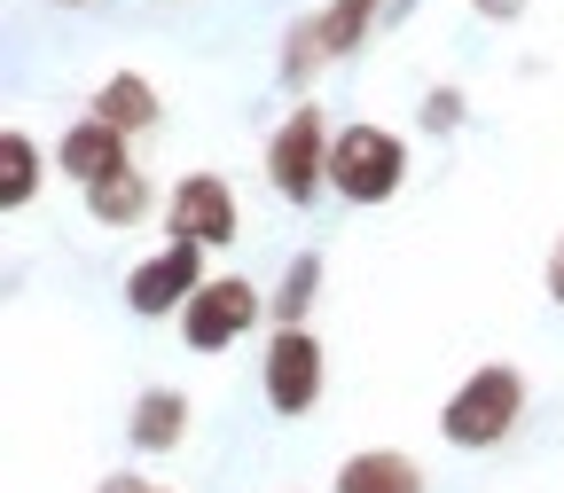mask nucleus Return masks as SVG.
I'll return each mask as SVG.
<instances>
[{
	"instance_id": "obj_1",
	"label": "nucleus",
	"mask_w": 564,
	"mask_h": 493,
	"mask_svg": "<svg viewBox=\"0 0 564 493\" xmlns=\"http://www.w3.org/2000/svg\"><path fill=\"white\" fill-rule=\"evenodd\" d=\"M518 415H525V376H518L510 361H486V369H470V376L447 392L440 439L463 447V454H486V447H502V439L518 431Z\"/></svg>"
},
{
	"instance_id": "obj_2",
	"label": "nucleus",
	"mask_w": 564,
	"mask_h": 493,
	"mask_svg": "<svg viewBox=\"0 0 564 493\" xmlns=\"http://www.w3.org/2000/svg\"><path fill=\"white\" fill-rule=\"evenodd\" d=\"M408 180V141L384 125H345L329 141V188L345 204H392Z\"/></svg>"
},
{
	"instance_id": "obj_3",
	"label": "nucleus",
	"mask_w": 564,
	"mask_h": 493,
	"mask_svg": "<svg viewBox=\"0 0 564 493\" xmlns=\"http://www.w3.org/2000/svg\"><path fill=\"white\" fill-rule=\"evenodd\" d=\"M329 118H322V102H299L291 118L274 125V141H267V188L282 196V204H314L322 188H329Z\"/></svg>"
},
{
	"instance_id": "obj_4",
	"label": "nucleus",
	"mask_w": 564,
	"mask_h": 493,
	"mask_svg": "<svg viewBox=\"0 0 564 493\" xmlns=\"http://www.w3.org/2000/svg\"><path fill=\"white\" fill-rule=\"evenodd\" d=\"M377 9H384V0H329L322 17H299V24H291V40H282V79H291V87H306L322 63L352 55V47L369 40Z\"/></svg>"
},
{
	"instance_id": "obj_5",
	"label": "nucleus",
	"mask_w": 564,
	"mask_h": 493,
	"mask_svg": "<svg viewBox=\"0 0 564 493\" xmlns=\"http://www.w3.org/2000/svg\"><path fill=\"white\" fill-rule=\"evenodd\" d=\"M165 228H173V243L212 251V243H236L243 235V204H236V188L220 173H188L173 188V204H165Z\"/></svg>"
},
{
	"instance_id": "obj_6",
	"label": "nucleus",
	"mask_w": 564,
	"mask_h": 493,
	"mask_svg": "<svg viewBox=\"0 0 564 493\" xmlns=\"http://www.w3.org/2000/svg\"><path fill=\"white\" fill-rule=\"evenodd\" d=\"M259 314H267V298L251 291V282H243V274H220V282H204V291L181 306V337H188L196 352H228Z\"/></svg>"
},
{
	"instance_id": "obj_7",
	"label": "nucleus",
	"mask_w": 564,
	"mask_h": 493,
	"mask_svg": "<svg viewBox=\"0 0 564 493\" xmlns=\"http://www.w3.org/2000/svg\"><path fill=\"white\" fill-rule=\"evenodd\" d=\"M259 392H267L274 415H306L322 399V344L306 329H274L267 361H259Z\"/></svg>"
},
{
	"instance_id": "obj_8",
	"label": "nucleus",
	"mask_w": 564,
	"mask_h": 493,
	"mask_svg": "<svg viewBox=\"0 0 564 493\" xmlns=\"http://www.w3.org/2000/svg\"><path fill=\"white\" fill-rule=\"evenodd\" d=\"M196 291H204V251H196V243H165L158 259H141V266L126 274V306H133L141 321L181 314Z\"/></svg>"
},
{
	"instance_id": "obj_9",
	"label": "nucleus",
	"mask_w": 564,
	"mask_h": 493,
	"mask_svg": "<svg viewBox=\"0 0 564 493\" xmlns=\"http://www.w3.org/2000/svg\"><path fill=\"white\" fill-rule=\"evenodd\" d=\"M55 165L79 180V188H102L110 173H126L133 157H126V133L118 125H102V118H79L63 141H55Z\"/></svg>"
},
{
	"instance_id": "obj_10",
	"label": "nucleus",
	"mask_w": 564,
	"mask_h": 493,
	"mask_svg": "<svg viewBox=\"0 0 564 493\" xmlns=\"http://www.w3.org/2000/svg\"><path fill=\"white\" fill-rule=\"evenodd\" d=\"M329 493H432L423 485V462L400 447H369V454H345Z\"/></svg>"
},
{
	"instance_id": "obj_11",
	"label": "nucleus",
	"mask_w": 564,
	"mask_h": 493,
	"mask_svg": "<svg viewBox=\"0 0 564 493\" xmlns=\"http://www.w3.org/2000/svg\"><path fill=\"white\" fill-rule=\"evenodd\" d=\"M87 118H102L118 133H150L165 118V102H158V87L141 79V70H110V79L95 87V102H87Z\"/></svg>"
},
{
	"instance_id": "obj_12",
	"label": "nucleus",
	"mask_w": 564,
	"mask_h": 493,
	"mask_svg": "<svg viewBox=\"0 0 564 493\" xmlns=\"http://www.w3.org/2000/svg\"><path fill=\"white\" fill-rule=\"evenodd\" d=\"M126 439H133L141 454H173V447L188 439V399H181L173 384L141 392V399H133V415H126Z\"/></svg>"
},
{
	"instance_id": "obj_13",
	"label": "nucleus",
	"mask_w": 564,
	"mask_h": 493,
	"mask_svg": "<svg viewBox=\"0 0 564 493\" xmlns=\"http://www.w3.org/2000/svg\"><path fill=\"white\" fill-rule=\"evenodd\" d=\"M40 180H47L40 141H32L24 125H9V133H0V211H24V204L40 196Z\"/></svg>"
},
{
	"instance_id": "obj_14",
	"label": "nucleus",
	"mask_w": 564,
	"mask_h": 493,
	"mask_svg": "<svg viewBox=\"0 0 564 493\" xmlns=\"http://www.w3.org/2000/svg\"><path fill=\"white\" fill-rule=\"evenodd\" d=\"M87 211H95V220H102V228H133V220H141V211H150V173H141V165H126V173H110L102 188H87Z\"/></svg>"
},
{
	"instance_id": "obj_15",
	"label": "nucleus",
	"mask_w": 564,
	"mask_h": 493,
	"mask_svg": "<svg viewBox=\"0 0 564 493\" xmlns=\"http://www.w3.org/2000/svg\"><path fill=\"white\" fill-rule=\"evenodd\" d=\"M314 291H322V251H299V259H291V274H282V291L267 298L274 329H306V306H314Z\"/></svg>"
},
{
	"instance_id": "obj_16",
	"label": "nucleus",
	"mask_w": 564,
	"mask_h": 493,
	"mask_svg": "<svg viewBox=\"0 0 564 493\" xmlns=\"http://www.w3.org/2000/svg\"><path fill=\"white\" fill-rule=\"evenodd\" d=\"M423 125H432V133H455V125H463V95H455V87H432V102H423Z\"/></svg>"
},
{
	"instance_id": "obj_17",
	"label": "nucleus",
	"mask_w": 564,
	"mask_h": 493,
	"mask_svg": "<svg viewBox=\"0 0 564 493\" xmlns=\"http://www.w3.org/2000/svg\"><path fill=\"white\" fill-rule=\"evenodd\" d=\"M95 493H165V485H150V478H133V470H110Z\"/></svg>"
},
{
	"instance_id": "obj_18",
	"label": "nucleus",
	"mask_w": 564,
	"mask_h": 493,
	"mask_svg": "<svg viewBox=\"0 0 564 493\" xmlns=\"http://www.w3.org/2000/svg\"><path fill=\"white\" fill-rule=\"evenodd\" d=\"M549 298H556V306H564V235H556V243H549Z\"/></svg>"
},
{
	"instance_id": "obj_19",
	"label": "nucleus",
	"mask_w": 564,
	"mask_h": 493,
	"mask_svg": "<svg viewBox=\"0 0 564 493\" xmlns=\"http://www.w3.org/2000/svg\"><path fill=\"white\" fill-rule=\"evenodd\" d=\"M478 9H486V17H518V0H478Z\"/></svg>"
},
{
	"instance_id": "obj_20",
	"label": "nucleus",
	"mask_w": 564,
	"mask_h": 493,
	"mask_svg": "<svg viewBox=\"0 0 564 493\" xmlns=\"http://www.w3.org/2000/svg\"><path fill=\"white\" fill-rule=\"evenodd\" d=\"M55 9H79V0H55Z\"/></svg>"
}]
</instances>
